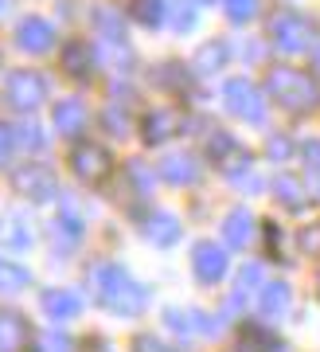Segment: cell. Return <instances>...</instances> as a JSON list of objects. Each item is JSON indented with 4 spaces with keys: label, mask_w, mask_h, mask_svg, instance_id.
<instances>
[{
    "label": "cell",
    "mask_w": 320,
    "mask_h": 352,
    "mask_svg": "<svg viewBox=\"0 0 320 352\" xmlns=\"http://www.w3.org/2000/svg\"><path fill=\"white\" fill-rule=\"evenodd\" d=\"M20 39H24L27 47H47L51 43V32H47V24H39V20H32V24L20 32Z\"/></svg>",
    "instance_id": "3"
},
{
    "label": "cell",
    "mask_w": 320,
    "mask_h": 352,
    "mask_svg": "<svg viewBox=\"0 0 320 352\" xmlns=\"http://www.w3.org/2000/svg\"><path fill=\"white\" fill-rule=\"evenodd\" d=\"M273 87L282 90V98H289V102H308V98H312L308 82H305L301 75H293V71H282V75H273Z\"/></svg>",
    "instance_id": "1"
},
{
    "label": "cell",
    "mask_w": 320,
    "mask_h": 352,
    "mask_svg": "<svg viewBox=\"0 0 320 352\" xmlns=\"http://www.w3.org/2000/svg\"><path fill=\"white\" fill-rule=\"evenodd\" d=\"M254 8H258V0H231V16H238V20L254 16Z\"/></svg>",
    "instance_id": "4"
},
{
    "label": "cell",
    "mask_w": 320,
    "mask_h": 352,
    "mask_svg": "<svg viewBox=\"0 0 320 352\" xmlns=\"http://www.w3.org/2000/svg\"><path fill=\"white\" fill-rule=\"evenodd\" d=\"M273 36H277V43H282L285 51H301L305 47V39H308V32H305V24H297V20H277V28H273Z\"/></svg>",
    "instance_id": "2"
}]
</instances>
